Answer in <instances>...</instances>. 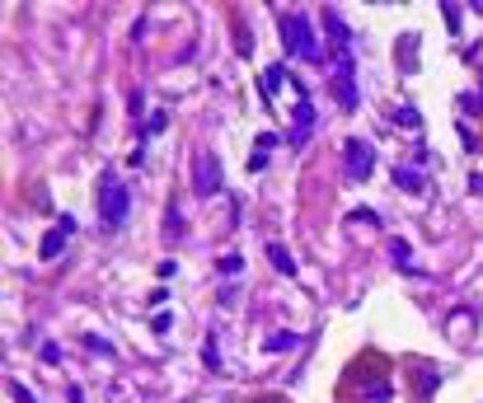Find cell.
<instances>
[{"mask_svg": "<svg viewBox=\"0 0 483 403\" xmlns=\"http://www.w3.org/2000/svg\"><path fill=\"white\" fill-rule=\"evenodd\" d=\"M277 28H282V38H287V52L300 56V61H324V43L315 38V24H310V14H300V10H291V14H282L277 19Z\"/></svg>", "mask_w": 483, "mask_h": 403, "instance_id": "cell-1", "label": "cell"}, {"mask_svg": "<svg viewBox=\"0 0 483 403\" xmlns=\"http://www.w3.org/2000/svg\"><path fill=\"white\" fill-rule=\"evenodd\" d=\"M127 207H132V192L122 188V179L113 169H104L99 174V220H104L108 230H117L127 220Z\"/></svg>", "mask_w": 483, "mask_h": 403, "instance_id": "cell-2", "label": "cell"}, {"mask_svg": "<svg viewBox=\"0 0 483 403\" xmlns=\"http://www.w3.org/2000/svg\"><path fill=\"white\" fill-rule=\"evenodd\" d=\"M319 19H324V33H328V47H333V56H338V61H352V28L343 24V14L328 5Z\"/></svg>", "mask_w": 483, "mask_h": 403, "instance_id": "cell-3", "label": "cell"}, {"mask_svg": "<svg viewBox=\"0 0 483 403\" xmlns=\"http://www.w3.org/2000/svg\"><path fill=\"white\" fill-rule=\"evenodd\" d=\"M343 155H348V174L357 179V183H366V179H371V169H376V150H371V141L352 136L348 146H343Z\"/></svg>", "mask_w": 483, "mask_h": 403, "instance_id": "cell-4", "label": "cell"}, {"mask_svg": "<svg viewBox=\"0 0 483 403\" xmlns=\"http://www.w3.org/2000/svg\"><path fill=\"white\" fill-rule=\"evenodd\" d=\"M192 183H197L202 197H216V192H221V160H216L212 150L197 155V164H192Z\"/></svg>", "mask_w": 483, "mask_h": 403, "instance_id": "cell-5", "label": "cell"}, {"mask_svg": "<svg viewBox=\"0 0 483 403\" xmlns=\"http://www.w3.org/2000/svg\"><path fill=\"white\" fill-rule=\"evenodd\" d=\"M315 122H319V113H315L310 94H305V99L295 104V122H291V136H287V141H291V146H305V136L315 132Z\"/></svg>", "mask_w": 483, "mask_h": 403, "instance_id": "cell-6", "label": "cell"}, {"mask_svg": "<svg viewBox=\"0 0 483 403\" xmlns=\"http://www.w3.org/2000/svg\"><path fill=\"white\" fill-rule=\"evenodd\" d=\"M71 230H76V220H71V216H56V230L43 240V249H38V253H43L47 263H52V258H61V249H66V240H71Z\"/></svg>", "mask_w": 483, "mask_h": 403, "instance_id": "cell-7", "label": "cell"}, {"mask_svg": "<svg viewBox=\"0 0 483 403\" xmlns=\"http://www.w3.org/2000/svg\"><path fill=\"white\" fill-rule=\"evenodd\" d=\"M333 89H338V104L348 108H357L361 104V94H357V80H352V61H338V76H333Z\"/></svg>", "mask_w": 483, "mask_h": 403, "instance_id": "cell-8", "label": "cell"}, {"mask_svg": "<svg viewBox=\"0 0 483 403\" xmlns=\"http://www.w3.org/2000/svg\"><path fill=\"white\" fill-rule=\"evenodd\" d=\"M361 384V403H390L394 399V384L390 380H357Z\"/></svg>", "mask_w": 483, "mask_h": 403, "instance_id": "cell-9", "label": "cell"}, {"mask_svg": "<svg viewBox=\"0 0 483 403\" xmlns=\"http://www.w3.org/2000/svg\"><path fill=\"white\" fill-rule=\"evenodd\" d=\"M287 80H291V71H287V66H277V61H272L268 71H263V99H268V104H272V99H277V94H282V84H287Z\"/></svg>", "mask_w": 483, "mask_h": 403, "instance_id": "cell-10", "label": "cell"}, {"mask_svg": "<svg viewBox=\"0 0 483 403\" xmlns=\"http://www.w3.org/2000/svg\"><path fill=\"white\" fill-rule=\"evenodd\" d=\"M272 146H277V132H263L258 141H254V155H249V169H254V174H258V169H268Z\"/></svg>", "mask_w": 483, "mask_h": 403, "instance_id": "cell-11", "label": "cell"}, {"mask_svg": "<svg viewBox=\"0 0 483 403\" xmlns=\"http://www.w3.org/2000/svg\"><path fill=\"white\" fill-rule=\"evenodd\" d=\"M399 66H403V76L418 71V33H403L399 38Z\"/></svg>", "mask_w": 483, "mask_h": 403, "instance_id": "cell-12", "label": "cell"}, {"mask_svg": "<svg viewBox=\"0 0 483 403\" xmlns=\"http://www.w3.org/2000/svg\"><path fill=\"white\" fill-rule=\"evenodd\" d=\"M268 263H272L277 272H282V277H295V263H291V253H287V249H282L277 240L268 244Z\"/></svg>", "mask_w": 483, "mask_h": 403, "instance_id": "cell-13", "label": "cell"}, {"mask_svg": "<svg viewBox=\"0 0 483 403\" xmlns=\"http://www.w3.org/2000/svg\"><path fill=\"white\" fill-rule=\"evenodd\" d=\"M263 347H268V352H295V347H300V338H295L291 328H277V333H268Z\"/></svg>", "mask_w": 483, "mask_h": 403, "instance_id": "cell-14", "label": "cell"}, {"mask_svg": "<svg viewBox=\"0 0 483 403\" xmlns=\"http://www.w3.org/2000/svg\"><path fill=\"white\" fill-rule=\"evenodd\" d=\"M394 183H399L403 192H427V179L413 174V169H394Z\"/></svg>", "mask_w": 483, "mask_h": 403, "instance_id": "cell-15", "label": "cell"}, {"mask_svg": "<svg viewBox=\"0 0 483 403\" xmlns=\"http://www.w3.org/2000/svg\"><path fill=\"white\" fill-rule=\"evenodd\" d=\"M394 127H403V132H418L423 127V117H418V108H394Z\"/></svg>", "mask_w": 483, "mask_h": 403, "instance_id": "cell-16", "label": "cell"}, {"mask_svg": "<svg viewBox=\"0 0 483 403\" xmlns=\"http://www.w3.org/2000/svg\"><path fill=\"white\" fill-rule=\"evenodd\" d=\"M164 235H169V240H183V211H179V202H169V225H164Z\"/></svg>", "mask_w": 483, "mask_h": 403, "instance_id": "cell-17", "label": "cell"}, {"mask_svg": "<svg viewBox=\"0 0 483 403\" xmlns=\"http://www.w3.org/2000/svg\"><path fill=\"white\" fill-rule=\"evenodd\" d=\"M164 127H169V113H164V108H160V113H150V117H146V136H160Z\"/></svg>", "mask_w": 483, "mask_h": 403, "instance_id": "cell-18", "label": "cell"}, {"mask_svg": "<svg viewBox=\"0 0 483 403\" xmlns=\"http://www.w3.org/2000/svg\"><path fill=\"white\" fill-rule=\"evenodd\" d=\"M460 113H479V117H483V94H474V89L460 94Z\"/></svg>", "mask_w": 483, "mask_h": 403, "instance_id": "cell-19", "label": "cell"}, {"mask_svg": "<svg viewBox=\"0 0 483 403\" xmlns=\"http://www.w3.org/2000/svg\"><path fill=\"white\" fill-rule=\"evenodd\" d=\"M240 268H244L240 253H225V258H221V277H240Z\"/></svg>", "mask_w": 483, "mask_h": 403, "instance_id": "cell-20", "label": "cell"}, {"mask_svg": "<svg viewBox=\"0 0 483 403\" xmlns=\"http://www.w3.org/2000/svg\"><path fill=\"white\" fill-rule=\"evenodd\" d=\"M235 47H240V52H254V43H249V28H240V24H235Z\"/></svg>", "mask_w": 483, "mask_h": 403, "instance_id": "cell-21", "label": "cell"}, {"mask_svg": "<svg viewBox=\"0 0 483 403\" xmlns=\"http://www.w3.org/2000/svg\"><path fill=\"white\" fill-rule=\"evenodd\" d=\"M150 328H155V333H169V328H174V314H155Z\"/></svg>", "mask_w": 483, "mask_h": 403, "instance_id": "cell-22", "label": "cell"}, {"mask_svg": "<svg viewBox=\"0 0 483 403\" xmlns=\"http://www.w3.org/2000/svg\"><path fill=\"white\" fill-rule=\"evenodd\" d=\"M460 141H464V150H479V136L469 132V127H464V122H460Z\"/></svg>", "mask_w": 483, "mask_h": 403, "instance_id": "cell-23", "label": "cell"}, {"mask_svg": "<svg viewBox=\"0 0 483 403\" xmlns=\"http://www.w3.org/2000/svg\"><path fill=\"white\" fill-rule=\"evenodd\" d=\"M10 399H14V403H33V394H28L24 384H10Z\"/></svg>", "mask_w": 483, "mask_h": 403, "instance_id": "cell-24", "label": "cell"}]
</instances>
